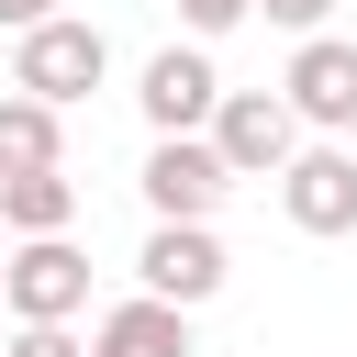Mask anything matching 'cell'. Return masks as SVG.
<instances>
[{"label": "cell", "instance_id": "cell-1", "mask_svg": "<svg viewBox=\"0 0 357 357\" xmlns=\"http://www.w3.org/2000/svg\"><path fill=\"white\" fill-rule=\"evenodd\" d=\"M112 78V45H100V22H67V11H45L22 45H11V89H33V100H89Z\"/></svg>", "mask_w": 357, "mask_h": 357}, {"label": "cell", "instance_id": "cell-2", "mask_svg": "<svg viewBox=\"0 0 357 357\" xmlns=\"http://www.w3.org/2000/svg\"><path fill=\"white\" fill-rule=\"evenodd\" d=\"M0 279H11V324H78L89 312V257L67 234H11Z\"/></svg>", "mask_w": 357, "mask_h": 357}, {"label": "cell", "instance_id": "cell-3", "mask_svg": "<svg viewBox=\"0 0 357 357\" xmlns=\"http://www.w3.org/2000/svg\"><path fill=\"white\" fill-rule=\"evenodd\" d=\"M212 145H223L234 178H279V167L301 156V112H290V89H223Z\"/></svg>", "mask_w": 357, "mask_h": 357}, {"label": "cell", "instance_id": "cell-4", "mask_svg": "<svg viewBox=\"0 0 357 357\" xmlns=\"http://www.w3.org/2000/svg\"><path fill=\"white\" fill-rule=\"evenodd\" d=\"M234 190V167H223V145H212V123L201 134H156L145 145V212H167V223H212V201Z\"/></svg>", "mask_w": 357, "mask_h": 357}, {"label": "cell", "instance_id": "cell-5", "mask_svg": "<svg viewBox=\"0 0 357 357\" xmlns=\"http://www.w3.org/2000/svg\"><path fill=\"white\" fill-rule=\"evenodd\" d=\"M134 100H145V123H156V134H201V123L223 112V78H212V56H201V45H156V56H145V78H134Z\"/></svg>", "mask_w": 357, "mask_h": 357}, {"label": "cell", "instance_id": "cell-6", "mask_svg": "<svg viewBox=\"0 0 357 357\" xmlns=\"http://www.w3.org/2000/svg\"><path fill=\"white\" fill-rule=\"evenodd\" d=\"M134 279H145L156 301H190V312H201V301L223 290V234H212V223H167V212H156V234H145Z\"/></svg>", "mask_w": 357, "mask_h": 357}, {"label": "cell", "instance_id": "cell-7", "mask_svg": "<svg viewBox=\"0 0 357 357\" xmlns=\"http://www.w3.org/2000/svg\"><path fill=\"white\" fill-rule=\"evenodd\" d=\"M279 212H290L301 234H357V156H346V145H301V156L279 167Z\"/></svg>", "mask_w": 357, "mask_h": 357}, {"label": "cell", "instance_id": "cell-8", "mask_svg": "<svg viewBox=\"0 0 357 357\" xmlns=\"http://www.w3.org/2000/svg\"><path fill=\"white\" fill-rule=\"evenodd\" d=\"M290 112L312 123V134H357V45L346 33H301V56H290Z\"/></svg>", "mask_w": 357, "mask_h": 357}, {"label": "cell", "instance_id": "cell-9", "mask_svg": "<svg viewBox=\"0 0 357 357\" xmlns=\"http://www.w3.org/2000/svg\"><path fill=\"white\" fill-rule=\"evenodd\" d=\"M89 357H190V301H156V290L112 301L89 324Z\"/></svg>", "mask_w": 357, "mask_h": 357}, {"label": "cell", "instance_id": "cell-10", "mask_svg": "<svg viewBox=\"0 0 357 357\" xmlns=\"http://www.w3.org/2000/svg\"><path fill=\"white\" fill-rule=\"evenodd\" d=\"M0 223H11V234H67V223H78L67 156H56V167H0Z\"/></svg>", "mask_w": 357, "mask_h": 357}, {"label": "cell", "instance_id": "cell-11", "mask_svg": "<svg viewBox=\"0 0 357 357\" xmlns=\"http://www.w3.org/2000/svg\"><path fill=\"white\" fill-rule=\"evenodd\" d=\"M56 156H67V134H56V100L11 89V100H0V167H56Z\"/></svg>", "mask_w": 357, "mask_h": 357}, {"label": "cell", "instance_id": "cell-12", "mask_svg": "<svg viewBox=\"0 0 357 357\" xmlns=\"http://www.w3.org/2000/svg\"><path fill=\"white\" fill-rule=\"evenodd\" d=\"M0 357H89V346H78L67 324H11V346H0Z\"/></svg>", "mask_w": 357, "mask_h": 357}, {"label": "cell", "instance_id": "cell-13", "mask_svg": "<svg viewBox=\"0 0 357 357\" xmlns=\"http://www.w3.org/2000/svg\"><path fill=\"white\" fill-rule=\"evenodd\" d=\"M245 11H257V0H178V22H190V33H201V45H212V33H234V22H245Z\"/></svg>", "mask_w": 357, "mask_h": 357}, {"label": "cell", "instance_id": "cell-14", "mask_svg": "<svg viewBox=\"0 0 357 357\" xmlns=\"http://www.w3.org/2000/svg\"><path fill=\"white\" fill-rule=\"evenodd\" d=\"M257 11H268V22H290V33H324V22H335V0H257Z\"/></svg>", "mask_w": 357, "mask_h": 357}, {"label": "cell", "instance_id": "cell-15", "mask_svg": "<svg viewBox=\"0 0 357 357\" xmlns=\"http://www.w3.org/2000/svg\"><path fill=\"white\" fill-rule=\"evenodd\" d=\"M45 11H56V0H0V22H11V33H33Z\"/></svg>", "mask_w": 357, "mask_h": 357}, {"label": "cell", "instance_id": "cell-16", "mask_svg": "<svg viewBox=\"0 0 357 357\" xmlns=\"http://www.w3.org/2000/svg\"><path fill=\"white\" fill-rule=\"evenodd\" d=\"M0 257H11V223H0Z\"/></svg>", "mask_w": 357, "mask_h": 357}, {"label": "cell", "instance_id": "cell-17", "mask_svg": "<svg viewBox=\"0 0 357 357\" xmlns=\"http://www.w3.org/2000/svg\"><path fill=\"white\" fill-rule=\"evenodd\" d=\"M0 312H11V279H0Z\"/></svg>", "mask_w": 357, "mask_h": 357}]
</instances>
